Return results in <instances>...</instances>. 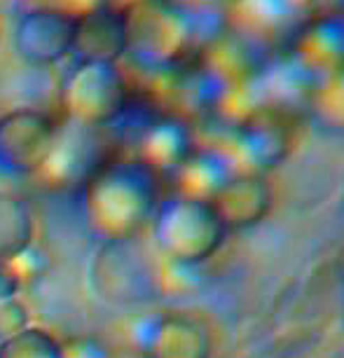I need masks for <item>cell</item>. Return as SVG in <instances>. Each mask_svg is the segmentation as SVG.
<instances>
[{"label":"cell","instance_id":"obj_1","mask_svg":"<svg viewBox=\"0 0 344 358\" xmlns=\"http://www.w3.org/2000/svg\"><path fill=\"white\" fill-rule=\"evenodd\" d=\"M157 204L155 173L138 159L96 164L83 180V220L101 244L134 241Z\"/></svg>","mask_w":344,"mask_h":358},{"label":"cell","instance_id":"obj_2","mask_svg":"<svg viewBox=\"0 0 344 358\" xmlns=\"http://www.w3.org/2000/svg\"><path fill=\"white\" fill-rule=\"evenodd\" d=\"M150 225L157 251L180 267L211 260L229 234L208 201L176 192L159 201Z\"/></svg>","mask_w":344,"mask_h":358},{"label":"cell","instance_id":"obj_3","mask_svg":"<svg viewBox=\"0 0 344 358\" xmlns=\"http://www.w3.org/2000/svg\"><path fill=\"white\" fill-rule=\"evenodd\" d=\"M117 10L122 17L124 54L141 66H166L190 45L192 22L187 10L173 0H131Z\"/></svg>","mask_w":344,"mask_h":358},{"label":"cell","instance_id":"obj_4","mask_svg":"<svg viewBox=\"0 0 344 358\" xmlns=\"http://www.w3.org/2000/svg\"><path fill=\"white\" fill-rule=\"evenodd\" d=\"M66 115L78 127L115 124L127 110V83L115 62L76 59L59 87Z\"/></svg>","mask_w":344,"mask_h":358},{"label":"cell","instance_id":"obj_5","mask_svg":"<svg viewBox=\"0 0 344 358\" xmlns=\"http://www.w3.org/2000/svg\"><path fill=\"white\" fill-rule=\"evenodd\" d=\"M62 129L38 108H12L0 115V176L43 173Z\"/></svg>","mask_w":344,"mask_h":358},{"label":"cell","instance_id":"obj_6","mask_svg":"<svg viewBox=\"0 0 344 358\" xmlns=\"http://www.w3.org/2000/svg\"><path fill=\"white\" fill-rule=\"evenodd\" d=\"M80 19L54 5H33L19 15L12 31V47L24 64L47 69L76 54Z\"/></svg>","mask_w":344,"mask_h":358},{"label":"cell","instance_id":"obj_7","mask_svg":"<svg viewBox=\"0 0 344 358\" xmlns=\"http://www.w3.org/2000/svg\"><path fill=\"white\" fill-rule=\"evenodd\" d=\"M138 347L143 358H211L213 335L204 321L169 312L141 328Z\"/></svg>","mask_w":344,"mask_h":358},{"label":"cell","instance_id":"obj_8","mask_svg":"<svg viewBox=\"0 0 344 358\" xmlns=\"http://www.w3.org/2000/svg\"><path fill=\"white\" fill-rule=\"evenodd\" d=\"M208 204L218 213L227 232H244L267 218L274 194L262 176L253 171H232Z\"/></svg>","mask_w":344,"mask_h":358},{"label":"cell","instance_id":"obj_9","mask_svg":"<svg viewBox=\"0 0 344 358\" xmlns=\"http://www.w3.org/2000/svg\"><path fill=\"white\" fill-rule=\"evenodd\" d=\"M192 150L190 129L176 117H162L141 134L138 162L152 173L173 176Z\"/></svg>","mask_w":344,"mask_h":358},{"label":"cell","instance_id":"obj_10","mask_svg":"<svg viewBox=\"0 0 344 358\" xmlns=\"http://www.w3.org/2000/svg\"><path fill=\"white\" fill-rule=\"evenodd\" d=\"M78 59H101V62H115L124 54V31L120 10L106 8L96 10L94 15L80 19Z\"/></svg>","mask_w":344,"mask_h":358},{"label":"cell","instance_id":"obj_11","mask_svg":"<svg viewBox=\"0 0 344 358\" xmlns=\"http://www.w3.org/2000/svg\"><path fill=\"white\" fill-rule=\"evenodd\" d=\"M229 173H232V169L227 166V162L218 152L192 150L183 164L176 169V173H173L176 194L211 201Z\"/></svg>","mask_w":344,"mask_h":358},{"label":"cell","instance_id":"obj_12","mask_svg":"<svg viewBox=\"0 0 344 358\" xmlns=\"http://www.w3.org/2000/svg\"><path fill=\"white\" fill-rule=\"evenodd\" d=\"M300 57L309 69L323 73V78L344 66V26L340 22H319L309 26L300 40Z\"/></svg>","mask_w":344,"mask_h":358},{"label":"cell","instance_id":"obj_13","mask_svg":"<svg viewBox=\"0 0 344 358\" xmlns=\"http://www.w3.org/2000/svg\"><path fill=\"white\" fill-rule=\"evenodd\" d=\"M33 244V215L15 192L0 190V260H15Z\"/></svg>","mask_w":344,"mask_h":358},{"label":"cell","instance_id":"obj_14","mask_svg":"<svg viewBox=\"0 0 344 358\" xmlns=\"http://www.w3.org/2000/svg\"><path fill=\"white\" fill-rule=\"evenodd\" d=\"M0 358H64V344L45 328H24L0 340Z\"/></svg>","mask_w":344,"mask_h":358},{"label":"cell","instance_id":"obj_15","mask_svg":"<svg viewBox=\"0 0 344 358\" xmlns=\"http://www.w3.org/2000/svg\"><path fill=\"white\" fill-rule=\"evenodd\" d=\"M314 113L323 127L344 131V66L323 78L314 96Z\"/></svg>","mask_w":344,"mask_h":358},{"label":"cell","instance_id":"obj_16","mask_svg":"<svg viewBox=\"0 0 344 358\" xmlns=\"http://www.w3.org/2000/svg\"><path fill=\"white\" fill-rule=\"evenodd\" d=\"M29 328V309L26 305L12 297V300L0 302V340Z\"/></svg>","mask_w":344,"mask_h":358},{"label":"cell","instance_id":"obj_17","mask_svg":"<svg viewBox=\"0 0 344 358\" xmlns=\"http://www.w3.org/2000/svg\"><path fill=\"white\" fill-rule=\"evenodd\" d=\"M24 286V272L22 265L15 260H0V302L12 300L19 295Z\"/></svg>","mask_w":344,"mask_h":358},{"label":"cell","instance_id":"obj_18","mask_svg":"<svg viewBox=\"0 0 344 358\" xmlns=\"http://www.w3.org/2000/svg\"><path fill=\"white\" fill-rule=\"evenodd\" d=\"M47 3L76 19H85V17L94 15L96 10L106 8L110 0H47Z\"/></svg>","mask_w":344,"mask_h":358},{"label":"cell","instance_id":"obj_19","mask_svg":"<svg viewBox=\"0 0 344 358\" xmlns=\"http://www.w3.org/2000/svg\"><path fill=\"white\" fill-rule=\"evenodd\" d=\"M64 358H106L103 349L94 340H78L64 347Z\"/></svg>","mask_w":344,"mask_h":358},{"label":"cell","instance_id":"obj_20","mask_svg":"<svg viewBox=\"0 0 344 358\" xmlns=\"http://www.w3.org/2000/svg\"><path fill=\"white\" fill-rule=\"evenodd\" d=\"M337 274H340V281L344 283V251L340 253V258H337Z\"/></svg>","mask_w":344,"mask_h":358},{"label":"cell","instance_id":"obj_21","mask_svg":"<svg viewBox=\"0 0 344 358\" xmlns=\"http://www.w3.org/2000/svg\"><path fill=\"white\" fill-rule=\"evenodd\" d=\"M129 3H131V0H129Z\"/></svg>","mask_w":344,"mask_h":358}]
</instances>
